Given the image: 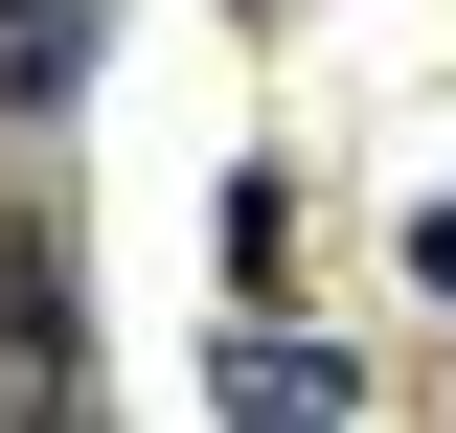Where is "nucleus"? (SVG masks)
I'll return each instance as SVG.
<instances>
[{"label": "nucleus", "instance_id": "f257e3e1", "mask_svg": "<svg viewBox=\"0 0 456 433\" xmlns=\"http://www.w3.org/2000/svg\"><path fill=\"white\" fill-rule=\"evenodd\" d=\"M228 411H251V433H342V411H365V365H342V342H274V320H251V342H228Z\"/></svg>", "mask_w": 456, "mask_h": 433}, {"label": "nucleus", "instance_id": "f03ea898", "mask_svg": "<svg viewBox=\"0 0 456 433\" xmlns=\"http://www.w3.org/2000/svg\"><path fill=\"white\" fill-rule=\"evenodd\" d=\"M92 23L114 0H0V114H69L92 92Z\"/></svg>", "mask_w": 456, "mask_h": 433}, {"label": "nucleus", "instance_id": "7ed1b4c3", "mask_svg": "<svg viewBox=\"0 0 456 433\" xmlns=\"http://www.w3.org/2000/svg\"><path fill=\"white\" fill-rule=\"evenodd\" d=\"M411 274H434V297H456V206H411Z\"/></svg>", "mask_w": 456, "mask_h": 433}]
</instances>
